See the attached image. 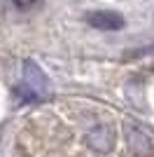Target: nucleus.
I'll return each mask as SVG.
<instances>
[{
	"label": "nucleus",
	"instance_id": "nucleus-1",
	"mask_svg": "<svg viewBox=\"0 0 154 157\" xmlns=\"http://www.w3.org/2000/svg\"><path fill=\"white\" fill-rule=\"evenodd\" d=\"M19 96L24 101H40L47 94V80L45 73L40 71L33 61H24V78L19 85Z\"/></svg>",
	"mask_w": 154,
	"mask_h": 157
},
{
	"label": "nucleus",
	"instance_id": "nucleus-2",
	"mask_svg": "<svg viewBox=\"0 0 154 157\" xmlns=\"http://www.w3.org/2000/svg\"><path fill=\"white\" fill-rule=\"evenodd\" d=\"M115 143H117L115 131L110 129L108 124H103V122L94 124L89 131H86V145H89L91 150H96V152H110L115 148Z\"/></svg>",
	"mask_w": 154,
	"mask_h": 157
},
{
	"label": "nucleus",
	"instance_id": "nucleus-3",
	"mask_svg": "<svg viewBox=\"0 0 154 157\" xmlns=\"http://www.w3.org/2000/svg\"><path fill=\"white\" fill-rule=\"evenodd\" d=\"M126 145H128V150L133 152L135 157H149L152 155V141H149V136L142 134L140 129H135V127H128Z\"/></svg>",
	"mask_w": 154,
	"mask_h": 157
},
{
	"label": "nucleus",
	"instance_id": "nucleus-4",
	"mask_svg": "<svg viewBox=\"0 0 154 157\" xmlns=\"http://www.w3.org/2000/svg\"><path fill=\"white\" fill-rule=\"evenodd\" d=\"M89 24L101 31H119L124 28V19L117 12H94L89 14Z\"/></svg>",
	"mask_w": 154,
	"mask_h": 157
},
{
	"label": "nucleus",
	"instance_id": "nucleus-5",
	"mask_svg": "<svg viewBox=\"0 0 154 157\" xmlns=\"http://www.w3.org/2000/svg\"><path fill=\"white\" fill-rule=\"evenodd\" d=\"M35 2H38V0H12V5L16 7V10H31Z\"/></svg>",
	"mask_w": 154,
	"mask_h": 157
}]
</instances>
